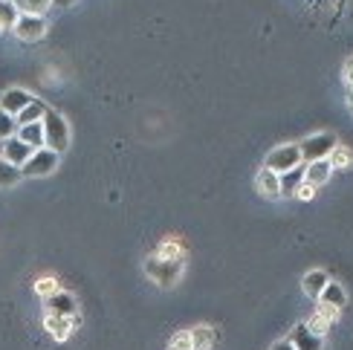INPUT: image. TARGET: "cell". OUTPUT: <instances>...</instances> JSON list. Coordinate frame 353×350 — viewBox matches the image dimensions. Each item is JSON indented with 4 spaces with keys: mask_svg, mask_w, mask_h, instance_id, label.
<instances>
[{
    "mask_svg": "<svg viewBox=\"0 0 353 350\" xmlns=\"http://www.w3.org/2000/svg\"><path fill=\"white\" fill-rule=\"evenodd\" d=\"M255 185H258V192H261L263 197H267V200H278V197H284V192H281V177H278L275 171H270V168H261V171H258Z\"/></svg>",
    "mask_w": 353,
    "mask_h": 350,
    "instance_id": "obj_10",
    "label": "cell"
},
{
    "mask_svg": "<svg viewBox=\"0 0 353 350\" xmlns=\"http://www.w3.org/2000/svg\"><path fill=\"white\" fill-rule=\"evenodd\" d=\"M55 168H58V151L41 148L29 156V163L21 171H23V177H47V174H52Z\"/></svg>",
    "mask_w": 353,
    "mask_h": 350,
    "instance_id": "obj_5",
    "label": "cell"
},
{
    "mask_svg": "<svg viewBox=\"0 0 353 350\" xmlns=\"http://www.w3.org/2000/svg\"><path fill=\"white\" fill-rule=\"evenodd\" d=\"M296 197H299V200H313V197H316V188L307 185V183H301L299 192H296Z\"/></svg>",
    "mask_w": 353,
    "mask_h": 350,
    "instance_id": "obj_29",
    "label": "cell"
},
{
    "mask_svg": "<svg viewBox=\"0 0 353 350\" xmlns=\"http://www.w3.org/2000/svg\"><path fill=\"white\" fill-rule=\"evenodd\" d=\"M321 304H330V307H336V310H345V304H347V293H345V287L339 284V281H330L327 284V289L321 293V298H319Z\"/></svg>",
    "mask_w": 353,
    "mask_h": 350,
    "instance_id": "obj_16",
    "label": "cell"
},
{
    "mask_svg": "<svg viewBox=\"0 0 353 350\" xmlns=\"http://www.w3.org/2000/svg\"><path fill=\"white\" fill-rule=\"evenodd\" d=\"M290 342H292V347H296V350H321V347H325V339L316 336V333L307 325H299L296 330H292Z\"/></svg>",
    "mask_w": 353,
    "mask_h": 350,
    "instance_id": "obj_11",
    "label": "cell"
},
{
    "mask_svg": "<svg viewBox=\"0 0 353 350\" xmlns=\"http://www.w3.org/2000/svg\"><path fill=\"white\" fill-rule=\"evenodd\" d=\"M159 258H165V260H183V246L176 243V240H165V243H159Z\"/></svg>",
    "mask_w": 353,
    "mask_h": 350,
    "instance_id": "obj_24",
    "label": "cell"
},
{
    "mask_svg": "<svg viewBox=\"0 0 353 350\" xmlns=\"http://www.w3.org/2000/svg\"><path fill=\"white\" fill-rule=\"evenodd\" d=\"M47 105H43V101H32V105L29 107H23L18 116H14V119H18V127H23V125H32V122H43V116H47Z\"/></svg>",
    "mask_w": 353,
    "mask_h": 350,
    "instance_id": "obj_17",
    "label": "cell"
},
{
    "mask_svg": "<svg viewBox=\"0 0 353 350\" xmlns=\"http://www.w3.org/2000/svg\"><path fill=\"white\" fill-rule=\"evenodd\" d=\"M347 101H350V110H353V90H350V96H347Z\"/></svg>",
    "mask_w": 353,
    "mask_h": 350,
    "instance_id": "obj_34",
    "label": "cell"
},
{
    "mask_svg": "<svg viewBox=\"0 0 353 350\" xmlns=\"http://www.w3.org/2000/svg\"><path fill=\"white\" fill-rule=\"evenodd\" d=\"M3 148H6V139H0V156H3Z\"/></svg>",
    "mask_w": 353,
    "mask_h": 350,
    "instance_id": "obj_33",
    "label": "cell"
},
{
    "mask_svg": "<svg viewBox=\"0 0 353 350\" xmlns=\"http://www.w3.org/2000/svg\"><path fill=\"white\" fill-rule=\"evenodd\" d=\"M18 139L26 142L32 151L47 148V134H43V122H32V125L18 127Z\"/></svg>",
    "mask_w": 353,
    "mask_h": 350,
    "instance_id": "obj_15",
    "label": "cell"
},
{
    "mask_svg": "<svg viewBox=\"0 0 353 350\" xmlns=\"http://www.w3.org/2000/svg\"><path fill=\"white\" fill-rule=\"evenodd\" d=\"M330 325H333L330 318H327L325 313H319V310H316V316L310 318V322H307V327H310V330L316 333V336H321V339H325V333L330 330Z\"/></svg>",
    "mask_w": 353,
    "mask_h": 350,
    "instance_id": "obj_25",
    "label": "cell"
},
{
    "mask_svg": "<svg viewBox=\"0 0 353 350\" xmlns=\"http://www.w3.org/2000/svg\"><path fill=\"white\" fill-rule=\"evenodd\" d=\"M43 325H47V330H50V336H52V339L64 342V339H70V333L76 330L79 316H76V318H70V316H55V313H47V318H43Z\"/></svg>",
    "mask_w": 353,
    "mask_h": 350,
    "instance_id": "obj_7",
    "label": "cell"
},
{
    "mask_svg": "<svg viewBox=\"0 0 353 350\" xmlns=\"http://www.w3.org/2000/svg\"><path fill=\"white\" fill-rule=\"evenodd\" d=\"M18 18H21V9L14 6V0H0V32L14 29Z\"/></svg>",
    "mask_w": 353,
    "mask_h": 350,
    "instance_id": "obj_19",
    "label": "cell"
},
{
    "mask_svg": "<svg viewBox=\"0 0 353 350\" xmlns=\"http://www.w3.org/2000/svg\"><path fill=\"white\" fill-rule=\"evenodd\" d=\"M43 134H47V148L52 151H67V145H70V125L61 113H55V110H47V116H43Z\"/></svg>",
    "mask_w": 353,
    "mask_h": 350,
    "instance_id": "obj_3",
    "label": "cell"
},
{
    "mask_svg": "<svg viewBox=\"0 0 353 350\" xmlns=\"http://www.w3.org/2000/svg\"><path fill=\"white\" fill-rule=\"evenodd\" d=\"M214 330L212 327H194L191 330V342H194V350H209L214 344Z\"/></svg>",
    "mask_w": 353,
    "mask_h": 350,
    "instance_id": "obj_22",
    "label": "cell"
},
{
    "mask_svg": "<svg viewBox=\"0 0 353 350\" xmlns=\"http://www.w3.org/2000/svg\"><path fill=\"white\" fill-rule=\"evenodd\" d=\"M12 136H18V119L12 113L0 110V139H12Z\"/></svg>",
    "mask_w": 353,
    "mask_h": 350,
    "instance_id": "obj_23",
    "label": "cell"
},
{
    "mask_svg": "<svg viewBox=\"0 0 353 350\" xmlns=\"http://www.w3.org/2000/svg\"><path fill=\"white\" fill-rule=\"evenodd\" d=\"M32 101H35V96H29L26 90H21V87H12V90H6L3 96H0V110L18 116L23 107L32 105Z\"/></svg>",
    "mask_w": 353,
    "mask_h": 350,
    "instance_id": "obj_9",
    "label": "cell"
},
{
    "mask_svg": "<svg viewBox=\"0 0 353 350\" xmlns=\"http://www.w3.org/2000/svg\"><path fill=\"white\" fill-rule=\"evenodd\" d=\"M35 289H38V296H55L58 293V284H55V278H50V275H47V278H38V284H35Z\"/></svg>",
    "mask_w": 353,
    "mask_h": 350,
    "instance_id": "obj_28",
    "label": "cell"
},
{
    "mask_svg": "<svg viewBox=\"0 0 353 350\" xmlns=\"http://www.w3.org/2000/svg\"><path fill=\"white\" fill-rule=\"evenodd\" d=\"M342 76H345V84H347L350 90H353V58H347V61H345V67H342Z\"/></svg>",
    "mask_w": 353,
    "mask_h": 350,
    "instance_id": "obj_30",
    "label": "cell"
},
{
    "mask_svg": "<svg viewBox=\"0 0 353 350\" xmlns=\"http://www.w3.org/2000/svg\"><path fill=\"white\" fill-rule=\"evenodd\" d=\"M299 165H304L299 145H281V148L270 151L267 159H263V168L275 171L278 177H281V174H287V171H292V168H299Z\"/></svg>",
    "mask_w": 353,
    "mask_h": 350,
    "instance_id": "obj_4",
    "label": "cell"
},
{
    "mask_svg": "<svg viewBox=\"0 0 353 350\" xmlns=\"http://www.w3.org/2000/svg\"><path fill=\"white\" fill-rule=\"evenodd\" d=\"M145 275L154 278L157 284H163V287H174L183 275V260H165L159 255H151L148 260H145Z\"/></svg>",
    "mask_w": 353,
    "mask_h": 350,
    "instance_id": "obj_2",
    "label": "cell"
},
{
    "mask_svg": "<svg viewBox=\"0 0 353 350\" xmlns=\"http://www.w3.org/2000/svg\"><path fill=\"white\" fill-rule=\"evenodd\" d=\"M23 177V171L18 168V165H12L9 159H3L0 156V188H9V185H14Z\"/></svg>",
    "mask_w": 353,
    "mask_h": 350,
    "instance_id": "obj_20",
    "label": "cell"
},
{
    "mask_svg": "<svg viewBox=\"0 0 353 350\" xmlns=\"http://www.w3.org/2000/svg\"><path fill=\"white\" fill-rule=\"evenodd\" d=\"M168 350H194V342H191V330L185 333H176V336L171 339Z\"/></svg>",
    "mask_w": 353,
    "mask_h": 350,
    "instance_id": "obj_27",
    "label": "cell"
},
{
    "mask_svg": "<svg viewBox=\"0 0 353 350\" xmlns=\"http://www.w3.org/2000/svg\"><path fill=\"white\" fill-rule=\"evenodd\" d=\"M72 3H76V0H52V6H58V9H67Z\"/></svg>",
    "mask_w": 353,
    "mask_h": 350,
    "instance_id": "obj_32",
    "label": "cell"
},
{
    "mask_svg": "<svg viewBox=\"0 0 353 350\" xmlns=\"http://www.w3.org/2000/svg\"><path fill=\"white\" fill-rule=\"evenodd\" d=\"M327 284H330V275L325 269H310V272L304 275V281H301L304 293L310 296V298H321V293L327 289Z\"/></svg>",
    "mask_w": 353,
    "mask_h": 350,
    "instance_id": "obj_14",
    "label": "cell"
},
{
    "mask_svg": "<svg viewBox=\"0 0 353 350\" xmlns=\"http://www.w3.org/2000/svg\"><path fill=\"white\" fill-rule=\"evenodd\" d=\"M47 313L76 318L79 316V301H76V296H70V293H64V289H58L55 296L47 298Z\"/></svg>",
    "mask_w": 353,
    "mask_h": 350,
    "instance_id": "obj_8",
    "label": "cell"
},
{
    "mask_svg": "<svg viewBox=\"0 0 353 350\" xmlns=\"http://www.w3.org/2000/svg\"><path fill=\"white\" fill-rule=\"evenodd\" d=\"M330 174H333V163H330V159H319V163L304 165V183L313 185V188H321V185L330 180Z\"/></svg>",
    "mask_w": 353,
    "mask_h": 350,
    "instance_id": "obj_12",
    "label": "cell"
},
{
    "mask_svg": "<svg viewBox=\"0 0 353 350\" xmlns=\"http://www.w3.org/2000/svg\"><path fill=\"white\" fill-rule=\"evenodd\" d=\"M301 183H304V165L281 174V192H284V197H296V192H299Z\"/></svg>",
    "mask_w": 353,
    "mask_h": 350,
    "instance_id": "obj_18",
    "label": "cell"
},
{
    "mask_svg": "<svg viewBox=\"0 0 353 350\" xmlns=\"http://www.w3.org/2000/svg\"><path fill=\"white\" fill-rule=\"evenodd\" d=\"M14 6L21 9V14H47V9L52 6V0H14Z\"/></svg>",
    "mask_w": 353,
    "mask_h": 350,
    "instance_id": "obj_21",
    "label": "cell"
},
{
    "mask_svg": "<svg viewBox=\"0 0 353 350\" xmlns=\"http://www.w3.org/2000/svg\"><path fill=\"white\" fill-rule=\"evenodd\" d=\"M336 148H339V139H336V134H330V130H321V134H313V136H307L304 142H299L304 165L319 163V159H330V154Z\"/></svg>",
    "mask_w": 353,
    "mask_h": 350,
    "instance_id": "obj_1",
    "label": "cell"
},
{
    "mask_svg": "<svg viewBox=\"0 0 353 350\" xmlns=\"http://www.w3.org/2000/svg\"><path fill=\"white\" fill-rule=\"evenodd\" d=\"M35 151L29 148L26 142H21L18 136H12V139H6V148H3V159H9L12 165H18V168H23L26 163H29V156H32Z\"/></svg>",
    "mask_w": 353,
    "mask_h": 350,
    "instance_id": "obj_13",
    "label": "cell"
},
{
    "mask_svg": "<svg viewBox=\"0 0 353 350\" xmlns=\"http://www.w3.org/2000/svg\"><path fill=\"white\" fill-rule=\"evenodd\" d=\"M330 163H333V168H350V163H353V154H350V148H345V145H339L333 154H330Z\"/></svg>",
    "mask_w": 353,
    "mask_h": 350,
    "instance_id": "obj_26",
    "label": "cell"
},
{
    "mask_svg": "<svg viewBox=\"0 0 353 350\" xmlns=\"http://www.w3.org/2000/svg\"><path fill=\"white\" fill-rule=\"evenodd\" d=\"M12 32L21 41H41L47 35V18H41V14H21Z\"/></svg>",
    "mask_w": 353,
    "mask_h": 350,
    "instance_id": "obj_6",
    "label": "cell"
},
{
    "mask_svg": "<svg viewBox=\"0 0 353 350\" xmlns=\"http://www.w3.org/2000/svg\"><path fill=\"white\" fill-rule=\"evenodd\" d=\"M270 350H296V347H292V342H290V339H281V342H275Z\"/></svg>",
    "mask_w": 353,
    "mask_h": 350,
    "instance_id": "obj_31",
    "label": "cell"
}]
</instances>
